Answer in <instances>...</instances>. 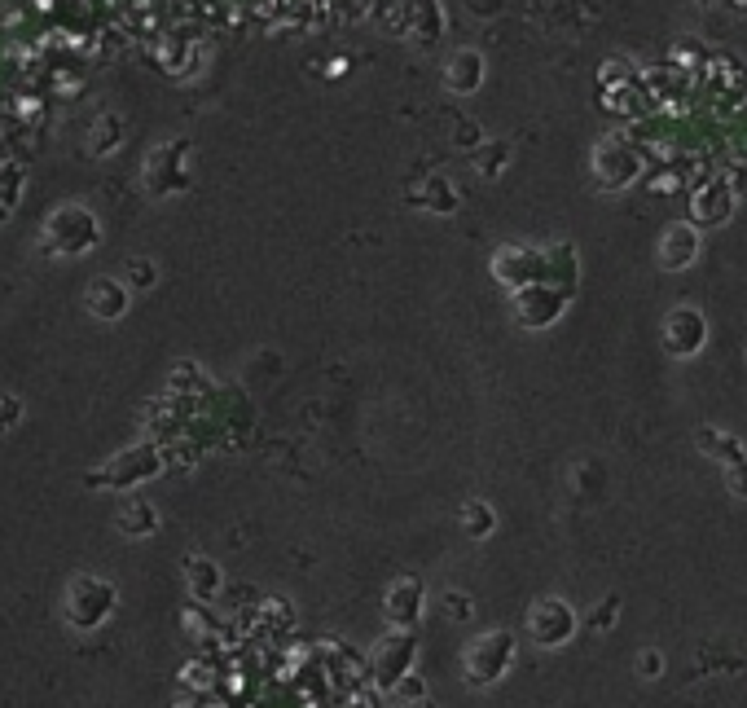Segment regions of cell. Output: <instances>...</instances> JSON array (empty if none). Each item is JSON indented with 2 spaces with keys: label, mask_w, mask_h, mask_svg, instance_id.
<instances>
[{
  "label": "cell",
  "mask_w": 747,
  "mask_h": 708,
  "mask_svg": "<svg viewBox=\"0 0 747 708\" xmlns=\"http://www.w3.org/2000/svg\"><path fill=\"white\" fill-rule=\"evenodd\" d=\"M185 581H189V594L198 603H211L220 594V568L211 559H189L185 563Z\"/></svg>",
  "instance_id": "obj_20"
},
{
  "label": "cell",
  "mask_w": 747,
  "mask_h": 708,
  "mask_svg": "<svg viewBox=\"0 0 747 708\" xmlns=\"http://www.w3.org/2000/svg\"><path fill=\"white\" fill-rule=\"evenodd\" d=\"M414 708H440V704H436V700H431V695H427V700H418Z\"/></svg>",
  "instance_id": "obj_33"
},
{
  "label": "cell",
  "mask_w": 747,
  "mask_h": 708,
  "mask_svg": "<svg viewBox=\"0 0 747 708\" xmlns=\"http://www.w3.org/2000/svg\"><path fill=\"white\" fill-rule=\"evenodd\" d=\"M462 5H466V14H475V18H493V14H501L506 0H462Z\"/></svg>",
  "instance_id": "obj_30"
},
{
  "label": "cell",
  "mask_w": 747,
  "mask_h": 708,
  "mask_svg": "<svg viewBox=\"0 0 747 708\" xmlns=\"http://www.w3.org/2000/svg\"><path fill=\"white\" fill-rule=\"evenodd\" d=\"M541 273H545V251L528 247V242H506L493 256V278L501 286H510V291H519V286H528V282H541Z\"/></svg>",
  "instance_id": "obj_10"
},
{
  "label": "cell",
  "mask_w": 747,
  "mask_h": 708,
  "mask_svg": "<svg viewBox=\"0 0 747 708\" xmlns=\"http://www.w3.org/2000/svg\"><path fill=\"white\" fill-rule=\"evenodd\" d=\"M726 181H730V190H734V194H743V198H747V163H739V168H734V172L726 176Z\"/></svg>",
  "instance_id": "obj_32"
},
{
  "label": "cell",
  "mask_w": 747,
  "mask_h": 708,
  "mask_svg": "<svg viewBox=\"0 0 747 708\" xmlns=\"http://www.w3.org/2000/svg\"><path fill=\"white\" fill-rule=\"evenodd\" d=\"M708 344V317L704 308L695 304H677L664 313V348L673 352V357H699Z\"/></svg>",
  "instance_id": "obj_9"
},
{
  "label": "cell",
  "mask_w": 747,
  "mask_h": 708,
  "mask_svg": "<svg viewBox=\"0 0 747 708\" xmlns=\"http://www.w3.org/2000/svg\"><path fill=\"white\" fill-rule=\"evenodd\" d=\"M414 656H418V638L414 629H392L374 651H370V673H374V687L396 691V682L405 673H414Z\"/></svg>",
  "instance_id": "obj_5"
},
{
  "label": "cell",
  "mask_w": 747,
  "mask_h": 708,
  "mask_svg": "<svg viewBox=\"0 0 747 708\" xmlns=\"http://www.w3.org/2000/svg\"><path fill=\"white\" fill-rule=\"evenodd\" d=\"M66 621L75 629H97L115 612V585L102 577H75L71 590H66Z\"/></svg>",
  "instance_id": "obj_2"
},
{
  "label": "cell",
  "mask_w": 747,
  "mask_h": 708,
  "mask_svg": "<svg viewBox=\"0 0 747 708\" xmlns=\"http://www.w3.org/2000/svg\"><path fill=\"white\" fill-rule=\"evenodd\" d=\"M49 238L58 242V251L62 256H80V251H88V247H97V238H102V225H97V216L88 212V207H80V203H66V207H58V212L49 216Z\"/></svg>",
  "instance_id": "obj_7"
},
{
  "label": "cell",
  "mask_w": 747,
  "mask_h": 708,
  "mask_svg": "<svg viewBox=\"0 0 747 708\" xmlns=\"http://www.w3.org/2000/svg\"><path fill=\"white\" fill-rule=\"evenodd\" d=\"M422 607H427V590H422L418 577H400L387 585V599H383V616L392 629H414L422 621Z\"/></svg>",
  "instance_id": "obj_13"
},
{
  "label": "cell",
  "mask_w": 747,
  "mask_h": 708,
  "mask_svg": "<svg viewBox=\"0 0 747 708\" xmlns=\"http://www.w3.org/2000/svg\"><path fill=\"white\" fill-rule=\"evenodd\" d=\"M453 146H457V150H466V154H475L479 146H484V132H479L475 119H462V124L453 128Z\"/></svg>",
  "instance_id": "obj_27"
},
{
  "label": "cell",
  "mask_w": 747,
  "mask_h": 708,
  "mask_svg": "<svg viewBox=\"0 0 747 708\" xmlns=\"http://www.w3.org/2000/svg\"><path fill=\"white\" fill-rule=\"evenodd\" d=\"M739 5H747V0H739Z\"/></svg>",
  "instance_id": "obj_35"
},
{
  "label": "cell",
  "mask_w": 747,
  "mask_h": 708,
  "mask_svg": "<svg viewBox=\"0 0 747 708\" xmlns=\"http://www.w3.org/2000/svg\"><path fill=\"white\" fill-rule=\"evenodd\" d=\"M642 168H646L642 150L629 146L624 137H607L594 146V176H598L602 190H629L642 176Z\"/></svg>",
  "instance_id": "obj_3"
},
{
  "label": "cell",
  "mask_w": 747,
  "mask_h": 708,
  "mask_svg": "<svg viewBox=\"0 0 747 708\" xmlns=\"http://www.w3.org/2000/svg\"><path fill=\"white\" fill-rule=\"evenodd\" d=\"M185 154H189L185 141H172V146L154 150V159L146 168V181H154V176L163 172V181L154 185V194H172V190H181V185L189 181V176H185Z\"/></svg>",
  "instance_id": "obj_16"
},
{
  "label": "cell",
  "mask_w": 747,
  "mask_h": 708,
  "mask_svg": "<svg viewBox=\"0 0 747 708\" xmlns=\"http://www.w3.org/2000/svg\"><path fill=\"white\" fill-rule=\"evenodd\" d=\"M515 656H519V643H515L510 629H488V634L471 638V647L462 651L466 687H475V691L497 687V682L510 673V665H515Z\"/></svg>",
  "instance_id": "obj_1"
},
{
  "label": "cell",
  "mask_w": 747,
  "mask_h": 708,
  "mask_svg": "<svg viewBox=\"0 0 747 708\" xmlns=\"http://www.w3.org/2000/svg\"><path fill=\"white\" fill-rule=\"evenodd\" d=\"M471 163H475V172L484 176V181H493V176L506 172V163H510V146L506 141H484L475 154H471Z\"/></svg>",
  "instance_id": "obj_22"
},
{
  "label": "cell",
  "mask_w": 747,
  "mask_h": 708,
  "mask_svg": "<svg viewBox=\"0 0 747 708\" xmlns=\"http://www.w3.org/2000/svg\"><path fill=\"white\" fill-rule=\"evenodd\" d=\"M704 251V238H699V225L695 220H677L660 234V269L664 273H682L699 260Z\"/></svg>",
  "instance_id": "obj_12"
},
{
  "label": "cell",
  "mask_w": 747,
  "mask_h": 708,
  "mask_svg": "<svg viewBox=\"0 0 747 708\" xmlns=\"http://www.w3.org/2000/svg\"><path fill=\"white\" fill-rule=\"evenodd\" d=\"M695 58H699V44H695V40H682V44H677V53H673L677 66H690Z\"/></svg>",
  "instance_id": "obj_31"
},
{
  "label": "cell",
  "mask_w": 747,
  "mask_h": 708,
  "mask_svg": "<svg viewBox=\"0 0 747 708\" xmlns=\"http://www.w3.org/2000/svg\"><path fill=\"white\" fill-rule=\"evenodd\" d=\"M484 84V53L479 49H457L449 62H444V88L457 97H471L475 88Z\"/></svg>",
  "instance_id": "obj_15"
},
{
  "label": "cell",
  "mask_w": 747,
  "mask_h": 708,
  "mask_svg": "<svg viewBox=\"0 0 747 708\" xmlns=\"http://www.w3.org/2000/svg\"><path fill=\"white\" fill-rule=\"evenodd\" d=\"M695 440L712 462H721V480H726L730 497H743L747 502V449L734 436H726L721 427H699Z\"/></svg>",
  "instance_id": "obj_8"
},
{
  "label": "cell",
  "mask_w": 747,
  "mask_h": 708,
  "mask_svg": "<svg viewBox=\"0 0 747 708\" xmlns=\"http://www.w3.org/2000/svg\"><path fill=\"white\" fill-rule=\"evenodd\" d=\"M734 203H739V194L730 190L726 176H712L708 185H699V190L690 194V220H695L699 229H717L734 216Z\"/></svg>",
  "instance_id": "obj_11"
},
{
  "label": "cell",
  "mask_w": 747,
  "mask_h": 708,
  "mask_svg": "<svg viewBox=\"0 0 747 708\" xmlns=\"http://www.w3.org/2000/svg\"><path fill=\"white\" fill-rule=\"evenodd\" d=\"M638 673H642V678H660V673H664V656H660V651H642V656H638Z\"/></svg>",
  "instance_id": "obj_29"
},
{
  "label": "cell",
  "mask_w": 747,
  "mask_h": 708,
  "mask_svg": "<svg viewBox=\"0 0 747 708\" xmlns=\"http://www.w3.org/2000/svg\"><path fill=\"white\" fill-rule=\"evenodd\" d=\"M457 524H462L466 537L484 541L497 533V511L488 502H479V497H471V502H462V511H457Z\"/></svg>",
  "instance_id": "obj_19"
},
{
  "label": "cell",
  "mask_w": 747,
  "mask_h": 708,
  "mask_svg": "<svg viewBox=\"0 0 747 708\" xmlns=\"http://www.w3.org/2000/svg\"><path fill=\"white\" fill-rule=\"evenodd\" d=\"M392 695H396L400 704H418V700H427V682H422L418 673H405V678L396 682V691H392Z\"/></svg>",
  "instance_id": "obj_28"
},
{
  "label": "cell",
  "mask_w": 747,
  "mask_h": 708,
  "mask_svg": "<svg viewBox=\"0 0 747 708\" xmlns=\"http://www.w3.org/2000/svg\"><path fill=\"white\" fill-rule=\"evenodd\" d=\"M124 273H128L124 282H128V286H137V291H150V286L159 282V269H154V260H141V256H137V260H128V264H124Z\"/></svg>",
  "instance_id": "obj_25"
},
{
  "label": "cell",
  "mask_w": 747,
  "mask_h": 708,
  "mask_svg": "<svg viewBox=\"0 0 747 708\" xmlns=\"http://www.w3.org/2000/svg\"><path fill=\"white\" fill-rule=\"evenodd\" d=\"M154 528H159V515H154L150 502H128L124 511H119V533H128V537H150Z\"/></svg>",
  "instance_id": "obj_21"
},
{
  "label": "cell",
  "mask_w": 747,
  "mask_h": 708,
  "mask_svg": "<svg viewBox=\"0 0 747 708\" xmlns=\"http://www.w3.org/2000/svg\"><path fill=\"white\" fill-rule=\"evenodd\" d=\"M405 36L418 49H431L444 36V9L440 0H405Z\"/></svg>",
  "instance_id": "obj_14"
},
{
  "label": "cell",
  "mask_w": 747,
  "mask_h": 708,
  "mask_svg": "<svg viewBox=\"0 0 747 708\" xmlns=\"http://www.w3.org/2000/svg\"><path fill=\"white\" fill-rule=\"evenodd\" d=\"M88 146H93V154L119 150V146H124V119H119V115L93 119V137H88Z\"/></svg>",
  "instance_id": "obj_23"
},
{
  "label": "cell",
  "mask_w": 747,
  "mask_h": 708,
  "mask_svg": "<svg viewBox=\"0 0 747 708\" xmlns=\"http://www.w3.org/2000/svg\"><path fill=\"white\" fill-rule=\"evenodd\" d=\"M396 708H414V704H400V700H396Z\"/></svg>",
  "instance_id": "obj_34"
},
{
  "label": "cell",
  "mask_w": 747,
  "mask_h": 708,
  "mask_svg": "<svg viewBox=\"0 0 747 708\" xmlns=\"http://www.w3.org/2000/svg\"><path fill=\"white\" fill-rule=\"evenodd\" d=\"M616 616H620V594H607V603H598L594 612H589V629H594V634H602V629H611L616 625Z\"/></svg>",
  "instance_id": "obj_26"
},
{
  "label": "cell",
  "mask_w": 747,
  "mask_h": 708,
  "mask_svg": "<svg viewBox=\"0 0 747 708\" xmlns=\"http://www.w3.org/2000/svg\"><path fill=\"white\" fill-rule=\"evenodd\" d=\"M84 304H88V313L102 317V322H119V317L128 313V282H119V278H97L93 286H88Z\"/></svg>",
  "instance_id": "obj_17"
},
{
  "label": "cell",
  "mask_w": 747,
  "mask_h": 708,
  "mask_svg": "<svg viewBox=\"0 0 747 708\" xmlns=\"http://www.w3.org/2000/svg\"><path fill=\"white\" fill-rule=\"evenodd\" d=\"M576 629H581V621H576L572 603L554 599V594H545V599H537L528 607V634L532 643L554 651V647H567L576 638Z\"/></svg>",
  "instance_id": "obj_4"
},
{
  "label": "cell",
  "mask_w": 747,
  "mask_h": 708,
  "mask_svg": "<svg viewBox=\"0 0 747 708\" xmlns=\"http://www.w3.org/2000/svg\"><path fill=\"white\" fill-rule=\"evenodd\" d=\"M422 207L436 216H453L457 207H462V194H457V185L444 172H431L427 185H422Z\"/></svg>",
  "instance_id": "obj_18"
},
{
  "label": "cell",
  "mask_w": 747,
  "mask_h": 708,
  "mask_svg": "<svg viewBox=\"0 0 747 708\" xmlns=\"http://www.w3.org/2000/svg\"><path fill=\"white\" fill-rule=\"evenodd\" d=\"M563 308H567V291L563 286H554V282H528V286H519L515 291V322L523 330H545V326H554L563 317Z\"/></svg>",
  "instance_id": "obj_6"
},
{
  "label": "cell",
  "mask_w": 747,
  "mask_h": 708,
  "mask_svg": "<svg viewBox=\"0 0 747 708\" xmlns=\"http://www.w3.org/2000/svg\"><path fill=\"white\" fill-rule=\"evenodd\" d=\"M440 612H444V621L466 625L475 616V603H471V594H462V590H444L440 594Z\"/></svg>",
  "instance_id": "obj_24"
}]
</instances>
